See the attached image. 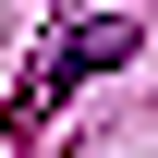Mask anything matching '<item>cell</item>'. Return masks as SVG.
<instances>
[{"label": "cell", "instance_id": "obj_1", "mask_svg": "<svg viewBox=\"0 0 158 158\" xmlns=\"http://www.w3.org/2000/svg\"><path fill=\"white\" fill-rule=\"evenodd\" d=\"M122 49H134V24H122V12H73V24H61V49L12 85V110H0V158H24V146L61 122V98H73V85H98Z\"/></svg>", "mask_w": 158, "mask_h": 158}]
</instances>
